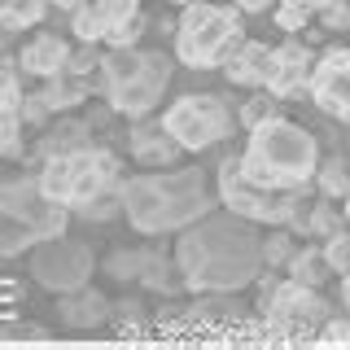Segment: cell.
I'll return each instance as SVG.
<instances>
[{
    "label": "cell",
    "mask_w": 350,
    "mask_h": 350,
    "mask_svg": "<svg viewBox=\"0 0 350 350\" xmlns=\"http://www.w3.org/2000/svg\"><path fill=\"white\" fill-rule=\"evenodd\" d=\"M267 114H276V96L271 92H258V96H250L245 105H241V127H254V123H262Z\"/></svg>",
    "instance_id": "29"
},
{
    "label": "cell",
    "mask_w": 350,
    "mask_h": 350,
    "mask_svg": "<svg viewBox=\"0 0 350 350\" xmlns=\"http://www.w3.org/2000/svg\"><path fill=\"white\" fill-rule=\"evenodd\" d=\"M22 153V118L0 114V158H18Z\"/></svg>",
    "instance_id": "30"
},
{
    "label": "cell",
    "mask_w": 350,
    "mask_h": 350,
    "mask_svg": "<svg viewBox=\"0 0 350 350\" xmlns=\"http://www.w3.org/2000/svg\"><path fill=\"white\" fill-rule=\"evenodd\" d=\"M88 96H92V75H79V70H70V66H66L62 75H53V79H44V101H49L53 114H70Z\"/></svg>",
    "instance_id": "20"
},
{
    "label": "cell",
    "mask_w": 350,
    "mask_h": 350,
    "mask_svg": "<svg viewBox=\"0 0 350 350\" xmlns=\"http://www.w3.org/2000/svg\"><path fill=\"white\" fill-rule=\"evenodd\" d=\"M49 101H44V92H36V96H27V101H22V123L27 127H44L49 123Z\"/></svg>",
    "instance_id": "33"
},
{
    "label": "cell",
    "mask_w": 350,
    "mask_h": 350,
    "mask_svg": "<svg viewBox=\"0 0 350 350\" xmlns=\"http://www.w3.org/2000/svg\"><path fill=\"white\" fill-rule=\"evenodd\" d=\"M162 127L175 136V145L184 153H202L232 136L237 118H232V105L219 92H184L162 109Z\"/></svg>",
    "instance_id": "8"
},
{
    "label": "cell",
    "mask_w": 350,
    "mask_h": 350,
    "mask_svg": "<svg viewBox=\"0 0 350 350\" xmlns=\"http://www.w3.org/2000/svg\"><path fill=\"white\" fill-rule=\"evenodd\" d=\"M96 271V254L88 241H75V237H49L40 245H31V280L49 293H70V289H83Z\"/></svg>",
    "instance_id": "11"
},
{
    "label": "cell",
    "mask_w": 350,
    "mask_h": 350,
    "mask_svg": "<svg viewBox=\"0 0 350 350\" xmlns=\"http://www.w3.org/2000/svg\"><path fill=\"white\" fill-rule=\"evenodd\" d=\"M215 193L202 167H153L123 180V215L140 237L184 232L202 215H211Z\"/></svg>",
    "instance_id": "2"
},
{
    "label": "cell",
    "mask_w": 350,
    "mask_h": 350,
    "mask_svg": "<svg viewBox=\"0 0 350 350\" xmlns=\"http://www.w3.org/2000/svg\"><path fill=\"white\" fill-rule=\"evenodd\" d=\"M289 276H293V280H302V284H315V289H320V284H324V280H333L337 271L328 267L324 245H298V250H293V258H289Z\"/></svg>",
    "instance_id": "23"
},
{
    "label": "cell",
    "mask_w": 350,
    "mask_h": 350,
    "mask_svg": "<svg viewBox=\"0 0 350 350\" xmlns=\"http://www.w3.org/2000/svg\"><path fill=\"white\" fill-rule=\"evenodd\" d=\"M333 315V302L324 298L315 284L302 280H280L262 293V324H267L271 337H306L320 333L324 320Z\"/></svg>",
    "instance_id": "10"
},
{
    "label": "cell",
    "mask_w": 350,
    "mask_h": 350,
    "mask_svg": "<svg viewBox=\"0 0 350 350\" xmlns=\"http://www.w3.org/2000/svg\"><path fill=\"white\" fill-rule=\"evenodd\" d=\"M219 202H224V211H232L241 219H254V224H267V228H289L298 206L306 202V189L302 193L262 189L241 171V158H228L219 167Z\"/></svg>",
    "instance_id": "9"
},
{
    "label": "cell",
    "mask_w": 350,
    "mask_h": 350,
    "mask_svg": "<svg viewBox=\"0 0 350 350\" xmlns=\"http://www.w3.org/2000/svg\"><path fill=\"white\" fill-rule=\"evenodd\" d=\"M171 70H175V62L162 49H136V44H127V49H109L101 57L96 88H101L105 105L114 114L136 123V118L153 114V105H162V96L171 88Z\"/></svg>",
    "instance_id": "5"
},
{
    "label": "cell",
    "mask_w": 350,
    "mask_h": 350,
    "mask_svg": "<svg viewBox=\"0 0 350 350\" xmlns=\"http://www.w3.org/2000/svg\"><path fill=\"white\" fill-rule=\"evenodd\" d=\"M49 5H53V9H62V14H75L83 0H49Z\"/></svg>",
    "instance_id": "37"
},
{
    "label": "cell",
    "mask_w": 350,
    "mask_h": 350,
    "mask_svg": "<svg viewBox=\"0 0 350 350\" xmlns=\"http://www.w3.org/2000/svg\"><path fill=\"white\" fill-rule=\"evenodd\" d=\"M293 250H298L293 228H276L271 237H262V267H289Z\"/></svg>",
    "instance_id": "27"
},
{
    "label": "cell",
    "mask_w": 350,
    "mask_h": 350,
    "mask_svg": "<svg viewBox=\"0 0 350 350\" xmlns=\"http://www.w3.org/2000/svg\"><path fill=\"white\" fill-rule=\"evenodd\" d=\"M342 224H346V215L333 211V202H328V197H320V202H311V197H306L289 228H293V232H302V237H320L324 241V237L342 232Z\"/></svg>",
    "instance_id": "21"
},
{
    "label": "cell",
    "mask_w": 350,
    "mask_h": 350,
    "mask_svg": "<svg viewBox=\"0 0 350 350\" xmlns=\"http://www.w3.org/2000/svg\"><path fill=\"white\" fill-rule=\"evenodd\" d=\"M324 258H328V267H333L337 276L350 271V232H346V228L333 232V237H324Z\"/></svg>",
    "instance_id": "28"
},
{
    "label": "cell",
    "mask_w": 350,
    "mask_h": 350,
    "mask_svg": "<svg viewBox=\"0 0 350 350\" xmlns=\"http://www.w3.org/2000/svg\"><path fill=\"white\" fill-rule=\"evenodd\" d=\"M105 271L114 280H140L153 293H175L184 284L180 267L167 254H158V250H118V254L105 258Z\"/></svg>",
    "instance_id": "14"
},
{
    "label": "cell",
    "mask_w": 350,
    "mask_h": 350,
    "mask_svg": "<svg viewBox=\"0 0 350 350\" xmlns=\"http://www.w3.org/2000/svg\"><path fill=\"white\" fill-rule=\"evenodd\" d=\"M315 70V53L306 49L302 40H284L280 49H271V75H267V92L276 101H293V96L306 92Z\"/></svg>",
    "instance_id": "15"
},
{
    "label": "cell",
    "mask_w": 350,
    "mask_h": 350,
    "mask_svg": "<svg viewBox=\"0 0 350 350\" xmlns=\"http://www.w3.org/2000/svg\"><path fill=\"white\" fill-rule=\"evenodd\" d=\"M241 44V9L215 5V0H193L184 5L180 27H175V62L189 70H224Z\"/></svg>",
    "instance_id": "7"
},
{
    "label": "cell",
    "mask_w": 350,
    "mask_h": 350,
    "mask_svg": "<svg viewBox=\"0 0 350 350\" xmlns=\"http://www.w3.org/2000/svg\"><path fill=\"white\" fill-rule=\"evenodd\" d=\"M306 96L324 109V114L350 123V49H328L311 70Z\"/></svg>",
    "instance_id": "13"
},
{
    "label": "cell",
    "mask_w": 350,
    "mask_h": 350,
    "mask_svg": "<svg viewBox=\"0 0 350 350\" xmlns=\"http://www.w3.org/2000/svg\"><path fill=\"white\" fill-rule=\"evenodd\" d=\"M175 267L193 293H241L262 276V237L232 211L202 215L175 241Z\"/></svg>",
    "instance_id": "1"
},
{
    "label": "cell",
    "mask_w": 350,
    "mask_h": 350,
    "mask_svg": "<svg viewBox=\"0 0 350 350\" xmlns=\"http://www.w3.org/2000/svg\"><path fill=\"white\" fill-rule=\"evenodd\" d=\"M241 171L262 189L276 193H302L315 184L320 171V140L302 123L284 114H267L262 123L250 127L245 153H241Z\"/></svg>",
    "instance_id": "4"
},
{
    "label": "cell",
    "mask_w": 350,
    "mask_h": 350,
    "mask_svg": "<svg viewBox=\"0 0 350 350\" xmlns=\"http://www.w3.org/2000/svg\"><path fill=\"white\" fill-rule=\"evenodd\" d=\"M289 5H298V9H306V14H320V9L328 5V0H289Z\"/></svg>",
    "instance_id": "36"
},
{
    "label": "cell",
    "mask_w": 350,
    "mask_h": 350,
    "mask_svg": "<svg viewBox=\"0 0 350 350\" xmlns=\"http://www.w3.org/2000/svg\"><path fill=\"white\" fill-rule=\"evenodd\" d=\"M320 18L328 31H350V0H328L320 9Z\"/></svg>",
    "instance_id": "32"
},
{
    "label": "cell",
    "mask_w": 350,
    "mask_h": 350,
    "mask_svg": "<svg viewBox=\"0 0 350 350\" xmlns=\"http://www.w3.org/2000/svg\"><path fill=\"white\" fill-rule=\"evenodd\" d=\"M70 211L40 189L36 175H0V258H18L31 245L66 232Z\"/></svg>",
    "instance_id": "6"
},
{
    "label": "cell",
    "mask_w": 350,
    "mask_h": 350,
    "mask_svg": "<svg viewBox=\"0 0 350 350\" xmlns=\"http://www.w3.org/2000/svg\"><path fill=\"white\" fill-rule=\"evenodd\" d=\"M22 66L18 62H0V114L5 118H22V101H27V92H22Z\"/></svg>",
    "instance_id": "25"
},
{
    "label": "cell",
    "mask_w": 350,
    "mask_h": 350,
    "mask_svg": "<svg viewBox=\"0 0 350 350\" xmlns=\"http://www.w3.org/2000/svg\"><path fill=\"white\" fill-rule=\"evenodd\" d=\"M109 311L114 306L105 302V293H96V289H70V293H57V315H62V324L66 328H96V324H105L109 320Z\"/></svg>",
    "instance_id": "19"
},
{
    "label": "cell",
    "mask_w": 350,
    "mask_h": 350,
    "mask_svg": "<svg viewBox=\"0 0 350 350\" xmlns=\"http://www.w3.org/2000/svg\"><path fill=\"white\" fill-rule=\"evenodd\" d=\"M127 153L140 162V167H175V158H180V145H175V136L162 123H145V118H136L127 131Z\"/></svg>",
    "instance_id": "16"
},
{
    "label": "cell",
    "mask_w": 350,
    "mask_h": 350,
    "mask_svg": "<svg viewBox=\"0 0 350 350\" xmlns=\"http://www.w3.org/2000/svg\"><path fill=\"white\" fill-rule=\"evenodd\" d=\"M70 31L79 36V44L127 49L140 36V0H83L70 14Z\"/></svg>",
    "instance_id": "12"
},
{
    "label": "cell",
    "mask_w": 350,
    "mask_h": 350,
    "mask_svg": "<svg viewBox=\"0 0 350 350\" xmlns=\"http://www.w3.org/2000/svg\"><path fill=\"white\" fill-rule=\"evenodd\" d=\"M342 302H346V311H350V271L342 276Z\"/></svg>",
    "instance_id": "38"
},
{
    "label": "cell",
    "mask_w": 350,
    "mask_h": 350,
    "mask_svg": "<svg viewBox=\"0 0 350 350\" xmlns=\"http://www.w3.org/2000/svg\"><path fill=\"white\" fill-rule=\"evenodd\" d=\"M66 62H70V44H66L57 31H40V36H31L27 44H22V53H18L22 75H36V79H53V75H62Z\"/></svg>",
    "instance_id": "17"
},
{
    "label": "cell",
    "mask_w": 350,
    "mask_h": 350,
    "mask_svg": "<svg viewBox=\"0 0 350 350\" xmlns=\"http://www.w3.org/2000/svg\"><path fill=\"white\" fill-rule=\"evenodd\" d=\"M92 145V127L83 123V118H66V123L49 127L40 140V158H53V153H70V149H83Z\"/></svg>",
    "instance_id": "22"
},
{
    "label": "cell",
    "mask_w": 350,
    "mask_h": 350,
    "mask_svg": "<svg viewBox=\"0 0 350 350\" xmlns=\"http://www.w3.org/2000/svg\"><path fill=\"white\" fill-rule=\"evenodd\" d=\"M271 75V49L262 40H241L232 57L224 62V79L232 88H267Z\"/></svg>",
    "instance_id": "18"
},
{
    "label": "cell",
    "mask_w": 350,
    "mask_h": 350,
    "mask_svg": "<svg viewBox=\"0 0 350 350\" xmlns=\"http://www.w3.org/2000/svg\"><path fill=\"white\" fill-rule=\"evenodd\" d=\"M49 0H0V31H31L49 14Z\"/></svg>",
    "instance_id": "24"
},
{
    "label": "cell",
    "mask_w": 350,
    "mask_h": 350,
    "mask_svg": "<svg viewBox=\"0 0 350 350\" xmlns=\"http://www.w3.org/2000/svg\"><path fill=\"white\" fill-rule=\"evenodd\" d=\"M320 337H328V342H346V337H350V320H337V315H328L324 328H320Z\"/></svg>",
    "instance_id": "34"
},
{
    "label": "cell",
    "mask_w": 350,
    "mask_h": 350,
    "mask_svg": "<svg viewBox=\"0 0 350 350\" xmlns=\"http://www.w3.org/2000/svg\"><path fill=\"white\" fill-rule=\"evenodd\" d=\"M171 5H180V9H184V5H193V0H171Z\"/></svg>",
    "instance_id": "40"
},
{
    "label": "cell",
    "mask_w": 350,
    "mask_h": 350,
    "mask_svg": "<svg viewBox=\"0 0 350 350\" xmlns=\"http://www.w3.org/2000/svg\"><path fill=\"white\" fill-rule=\"evenodd\" d=\"M311 22V14L298 5H289V0H280V9H276V31H284V36H298V31Z\"/></svg>",
    "instance_id": "31"
},
{
    "label": "cell",
    "mask_w": 350,
    "mask_h": 350,
    "mask_svg": "<svg viewBox=\"0 0 350 350\" xmlns=\"http://www.w3.org/2000/svg\"><path fill=\"white\" fill-rule=\"evenodd\" d=\"M342 215H346V224H350V193L342 197Z\"/></svg>",
    "instance_id": "39"
},
{
    "label": "cell",
    "mask_w": 350,
    "mask_h": 350,
    "mask_svg": "<svg viewBox=\"0 0 350 350\" xmlns=\"http://www.w3.org/2000/svg\"><path fill=\"white\" fill-rule=\"evenodd\" d=\"M36 180L57 206H66L79 219H92V224L114 219L123 211V162H118V153H109L96 140L70 153L40 158Z\"/></svg>",
    "instance_id": "3"
},
{
    "label": "cell",
    "mask_w": 350,
    "mask_h": 350,
    "mask_svg": "<svg viewBox=\"0 0 350 350\" xmlns=\"http://www.w3.org/2000/svg\"><path fill=\"white\" fill-rule=\"evenodd\" d=\"M315 180H320V193L324 197H346L350 193V167H346V158H324L320 171H315Z\"/></svg>",
    "instance_id": "26"
},
{
    "label": "cell",
    "mask_w": 350,
    "mask_h": 350,
    "mask_svg": "<svg viewBox=\"0 0 350 350\" xmlns=\"http://www.w3.org/2000/svg\"><path fill=\"white\" fill-rule=\"evenodd\" d=\"M232 5L241 9V14H250V18H254V14H267V9H271V0H232Z\"/></svg>",
    "instance_id": "35"
}]
</instances>
